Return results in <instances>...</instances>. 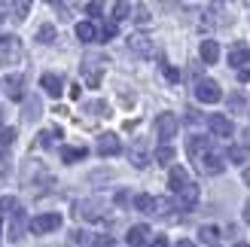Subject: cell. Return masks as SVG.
Returning <instances> with one entry per match:
<instances>
[{"label":"cell","mask_w":250,"mask_h":247,"mask_svg":"<svg viewBox=\"0 0 250 247\" xmlns=\"http://www.w3.org/2000/svg\"><path fill=\"white\" fill-rule=\"evenodd\" d=\"M77 217L80 220H104L107 217V202H101V199L77 202Z\"/></svg>","instance_id":"4"},{"label":"cell","mask_w":250,"mask_h":247,"mask_svg":"<svg viewBox=\"0 0 250 247\" xmlns=\"http://www.w3.org/2000/svg\"><path fill=\"white\" fill-rule=\"evenodd\" d=\"M208 125H210V131H214L217 138H232V131H235L232 119L223 116V113H210V116H208Z\"/></svg>","instance_id":"10"},{"label":"cell","mask_w":250,"mask_h":247,"mask_svg":"<svg viewBox=\"0 0 250 247\" xmlns=\"http://www.w3.org/2000/svg\"><path fill=\"white\" fill-rule=\"evenodd\" d=\"M40 85L46 89V95H52V98H61V92H64V82H61V77H55V73H43Z\"/></svg>","instance_id":"13"},{"label":"cell","mask_w":250,"mask_h":247,"mask_svg":"<svg viewBox=\"0 0 250 247\" xmlns=\"http://www.w3.org/2000/svg\"><path fill=\"white\" fill-rule=\"evenodd\" d=\"M0 3H3V0H0Z\"/></svg>","instance_id":"50"},{"label":"cell","mask_w":250,"mask_h":247,"mask_svg":"<svg viewBox=\"0 0 250 247\" xmlns=\"http://www.w3.org/2000/svg\"><path fill=\"white\" fill-rule=\"evenodd\" d=\"M104 67H107V58H104V55H85V58H83V73H85V82H89L92 89L101 82Z\"/></svg>","instance_id":"3"},{"label":"cell","mask_w":250,"mask_h":247,"mask_svg":"<svg viewBox=\"0 0 250 247\" xmlns=\"http://www.w3.org/2000/svg\"><path fill=\"white\" fill-rule=\"evenodd\" d=\"M149 247H168V241H165V238H156V241L149 244Z\"/></svg>","instance_id":"42"},{"label":"cell","mask_w":250,"mask_h":247,"mask_svg":"<svg viewBox=\"0 0 250 247\" xmlns=\"http://www.w3.org/2000/svg\"><path fill=\"white\" fill-rule=\"evenodd\" d=\"M9 217H12V223H9V238H12V241H21V235H24V211H21V207H16Z\"/></svg>","instance_id":"15"},{"label":"cell","mask_w":250,"mask_h":247,"mask_svg":"<svg viewBox=\"0 0 250 247\" xmlns=\"http://www.w3.org/2000/svg\"><path fill=\"white\" fill-rule=\"evenodd\" d=\"M16 144V128H0V150H9V146Z\"/></svg>","instance_id":"27"},{"label":"cell","mask_w":250,"mask_h":247,"mask_svg":"<svg viewBox=\"0 0 250 247\" xmlns=\"http://www.w3.org/2000/svg\"><path fill=\"white\" fill-rule=\"evenodd\" d=\"M55 138H61V128H46L43 134H40V146H55Z\"/></svg>","instance_id":"28"},{"label":"cell","mask_w":250,"mask_h":247,"mask_svg":"<svg viewBox=\"0 0 250 247\" xmlns=\"http://www.w3.org/2000/svg\"><path fill=\"white\" fill-rule=\"evenodd\" d=\"M85 12H89V16H101V3H98V0H92V3L85 6Z\"/></svg>","instance_id":"40"},{"label":"cell","mask_w":250,"mask_h":247,"mask_svg":"<svg viewBox=\"0 0 250 247\" xmlns=\"http://www.w3.org/2000/svg\"><path fill=\"white\" fill-rule=\"evenodd\" d=\"M0 125H3V110H0Z\"/></svg>","instance_id":"47"},{"label":"cell","mask_w":250,"mask_h":247,"mask_svg":"<svg viewBox=\"0 0 250 247\" xmlns=\"http://www.w3.org/2000/svg\"><path fill=\"white\" fill-rule=\"evenodd\" d=\"M85 153H89L85 146H61V159H64L67 165H73V162H83V159H85Z\"/></svg>","instance_id":"22"},{"label":"cell","mask_w":250,"mask_h":247,"mask_svg":"<svg viewBox=\"0 0 250 247\" xmlns=\"http://www.w3.org/2000/svg\"><path fill=\"white\" fill-rule=\"evenodd\" d=\"M24 122H34L37 116H40V101H37V98H34V101H28V104H24Z\"/></svg>","instance_id":"29"},{"label":"cell","mask_w":250,"mask_h":247,"mask_svg":"<svg viewBox=\"0 0 250 247\" xmlns=\"http://www.w3.org/2000/svg\"><path fill=\"white\" fill-rule=\"evenodd\" d=\"M186 183H189V177H186V168H171V174H168V189L171 192H180Z\"/></svg>","instance_id":"18"},{"label":"cell","mask_w":250,"mask_h":247,"mask_svg":"<svg viewBox=\"0 0 250 247\" xmlns=\"http://www.w3.org/2000/svg\"><path fill=\"white\" fill-rule=\"evenodd\" d=\"M177 247H195V244H192V241H186V238H183V241H177Z\"/></svg>","instance_id":"44"},{"label":"cell","mask_w":250,"mask_h":247,"mask_svg":"<svg viewBox=\"0 0 250 247\" xmlns=\"http://www.w3.org/2000/svg\"><path fill=\"white\" fill-rule=\"evenodd\" d=\"M229 107H232V110H241V107H244V98H241V95H229Z\"/></svg>","instance_id":"39"},{"label":"cell","mask_w":250,"mask_h":247,"mask_svg":"<svg viewBox=\"0 0 250 247\" xmlns=\"http://www.w3.org/2000/svg\"><path fill=\"white\" fill-rule=\"evenodd\" d=\"M46 3H55V6H58V3H61V0H46Z\"/></svg>","instance_id":"46"},{"label":"cell","mask_w":250,"mask_h":247,"mask_svg":"<svg viewBox=\"0 0 250 247\" xmlns=\"http://www.w3.org/2000/svg\"><path fill=\"white\" fill-rule=\"evenodd\" d=\"M122 150V144H119V138L116 134H101V138H98V156H116Z\"/></svg>","instance_id":"11"},{"label":"cell","mask_w":250,"mask_h":247,"mask_svg":"<svg viewBox=\"0 0 250 247\" xmlns=\"http://www.w3.org/2000/svg\"><path fill=\"white\" fill-rule=\"evenodd\" d=\"M247 61H250V49H247L244 43H235V46L229 49V64H232V67H244Z\"/></svg>","instance_id":"14"},{"label":"cell","mask_w":250,"mask_h":247,"mask_svg":"<svg viewBox=\"0 0 250 247\" xmlns=\"http://www.w3.org/2000/svg\"><path fill=\"white\" fill-rule=\"evenodd\" d=\"M229 159H232L235 165H241L244 159H247V150H244V146H232V150H229Z\"/></svg>","instance_id":"35"},{"label":"cell","mask_w":250,"mask_h":247,"mask_svg":"<svg viewBox=\"0 0 250 247\" xmlns=\"http://www.w3.org/2000/svg\"><path fill=\"white\" fill-rule=\"evenodd\" d=\"M21 85H24V80L19 77V73H12V77L3 80V89H6V95L12 98V101H21V95H24V92H21Z\"/></svg>","instance_id":"19"},{"label":"cell","mask_w":250,"mask_h":247,"mask_svg":"<svg viewBox=\"0 0 250 247\" xmlns=\"http://www.w3.org/2000/svg\"><path fill=\"white\" fill-rule=\"evenodd\" d=\"M195 98L202 104H217V101H223V89L214 80H198L195 82Z\"/></svg>","instance_id":"5"},{"label":"cell","mask_w":250,"mask_h":247,"mask_svg":"<svg viewBox=\"0 0 250 247\" xmlns=\"http://www.w3.org/2000/svg\"><path fill=\"white\" fill-rule=\"evenodd\" d=\"M238 80H241V82H250V70H247V67L238 70Z\"/></svg>","instance_id":"41"},{"label":"cell","mask_w":250,"mask_h":247,"mask_svg":"<svg viewBox=\"0 0 250 247\" xmlns=\"http://www.w3.org/2000/svg\"><path fill=\"white\" fill-rule=\"evenodd\" d=\"M95 247H113V238L110 235H95Z\"/></svg>","instance_id":"38"},{"label":"cell","mask_w":250,"mask_h":247,"mask_svg":"<svg viewBox=\"0 0 250 247\" xmlns=\"http://www.w3.org/2000/svg\"><path fill=\"white\" fill-rule=\"evenodd\" d=\"M162 73H165V80H168V82H180V70H177V67L162 64Z\"/></svg>","instance_id":"36"},{"label":"cell","mask_w":250,"mask_h":247,"mask_svg":"<svg viewBox=\"0 0 250 247\" xmlns=\"http://www.w3.org/2000/svg\"><path fill=\"white\" fill-rule=\"evenodd\" d=\"M174 195H177V202H174L177 211H192L195 202H198V186H195V183H186V186L180 192H174Z\"/></svg>","instance_id":"9"},{"label":"cell","mask_w":250,"mask_h":247,"mask_svg":"<svg viewBox=\"0 0 250 247\" xmlns=\"http://www.w3.org/2000/svg\"><path fill=\"white\" fill-rule=\"evenodd\" d=\"M61 226V214H40L31 220V232H37V235H46V232H55Z\"/></svg>","instance_id":"7"},{"label":"cell","mask_w":250,"mask_h":247,"mask_svg":"<svg viewBox=\"0 0 250 247\" xmlns=\"http://www.w3.org/2000/svg\"><path fill=\"white\" fill-rule=\"evenodd\" d=\"M21 58V40L16 34H3L0 37V64H16Z\"/></svg>","instance_id":"2"},{"label":"cell","mask_w":250,"mask_h":247,"mask_svg":"<svg viewBox=\"0 0 250 247\" xmlns=\"http://www.w3.org/2000/svg\"><path fill=\"white\" fill-rule=\"evenodd\" d=\"M177 128H180V119L174 116V113H162V116L156 119V131H159L162 141H171L174 134H177Z\"/></svg>","instance_id":"8"},{"label":"cell","mask_w":250,"mask_h":247,"mask_svg":"<svg viewBox=\"0 0 250 247\" xmlns=\"http://www.w3.org/2000/svg\"><path fill=\"white\" fill-rule=\"evenodd\" d=\"M116 34H119V21H116V19H110V21L104 24V31H101V37H98V40H113Z\"/></svg>","instance_id":"30"},{"label":"cell","mask_w":250,"mask_h":247,"mask_svg":"<svg viewBox=\"0 0 250 247\" xmlns=\"http://www.w3.org/2000/svg\"><path fill=\"white\" fill-rule=\"evenodd\" d=\"M171 159H174V150H171V146H159V150H156V162H159V165H168Z\"/></svg>","instance_id":"33"},{"label":"cell","mask_w":250,"mask_h":247,"mask_svg":"<svg viewBox=\"0 0 250 247\" xmlns=\"http://www.w3.org/2000/svg\"><path fill=\"white\" fill-rule=\"evenodd\" d=\"M198 55H202L205 64H217V58H220V46H217V40H205L202 49H198Z\"/></svg>","instance_id":"20"},{"label":"cell","mask_w":250,"mask_h":247,"mask_svg":"<svg viewBox=\"0 0 250 247\" xmlns=\"http://www.w3.org/2000/svg\"><path fill=\"white\" fill-rule=\"evenodd\" d=\"M134 21H137V24H149V9H146V6H137V9H134Z\"/></svg>","instance_id":"37"},{"label":"cell","mask_w":250,"mask_h":247,"mask_svg":"<svg viewBox=\"0 0 250 247\" xmlns=\"http://www.w3.org/2000/svg\"><path fill=\"white\" fill-rule=\"evenodd\" d=\"M244 220L250 223V199H247V205H244Z\"/></svg>","instance_id":"43"},{"label":"cell","mask_w":250,"mask_h":247,"mask_svg":"<svg viewBox=\"0 0 250 247\" xmlns=\"http://www.w3.org/2000/svg\"><path fill=\"white\" fill-rule=\"evenodd\" d=\"M134 207L144 214H156V199L153 195H134Z\"/></svg>","instance_id":"23"},{"label":"cell","mask_w":250,"mask_h":247,"mask_svg":"<svg viewBox=\"0 0 250 247\" xmlns=\"http://www.w3.org/2000/svg\"><path fill=\"white\" fill-rule=\"evenodd\" d=\"M244 180H247V183H250V171H247V174H244Z\"/></svg>","instance_id":"48"},{"label":"cell","mask_w":250,"mask_h":247,"mask_svg":"<svg viewBox=\"0 0 250 247\" xmlns=\"http://www.w3.org/2000/svg\"><path fill=\"white\" fill-rule=\"evenodd\" d=\"M128 16H131V3H128V0H116V3H113V19L122 21V19H128Z\"/></svg>","instance_id":"26"},{"label":"cell","mask_w":250,"mask_h":247,"mask_svg":"<svg viewBox=\"0 0 250 247\" xmlns=\"http://www.w3.org/2000/svg\"><path fill=\"white\" fill-rule=\"evenodd\" d=\"M37 40L40 43H55V28L52 24H43V28L37 31Z\"/></svg>","instance_id":"32"},{"label":"cell","mask_w":250,"mask_h":247,"mask_svg":"<svg viewBox=\"0 0 250 247\" xmlns=\"http://www.w3.org/2000/svg\"><path fill=\"white\" fill-rule=\"evenodd\" d=\"M31 12V0H12V19L16 21H24Z\"/></svg>","instance_id":"24"},{"label":"cell","mask_w":250,"mask_h":247,"mask_svg":"<svg viewBox=\"0 0 250 247\" xmlns=\"http://www.w3.org/2000/svg\"><path fill=\"white\" fill-rule=\"evenodd\" d=\"M244 138H247V146H250V128H247V134H244Z\"/></svg>","instance_id":"45"},{"label":"cell","mask_w":250,"mask_h":247,"mask_svg":"<svg viewBox=\"0 0 250 247\" xmlns=\"http://www.w3.org/2000/svg\"><path fill=\"white\" fill-rule=\"evenodd\" d=\"M205 150H210V138H198V134H195V138H189V141H186V153H189V159H192V162H195V159L202 156Z\"/></svg>","instance_id":"16"},{"label":"cell","mask_w":250,"mask_h":247,"mask_svg":"<svg viewBox=\"0 0 250 247\" xmlns=\"http://www.w3.org/2000/svg\"><path fill=\"white\" fill-rule=\"evenodd\" d=\"M16 207H21V205H19L16 199H12V195H6V199H0V214H12Z\"/></svg>","instance_id":"34"},{"label":"cell","mask_w":250,"mask_h":247,"mask_svg":"<svg viewBox=\"0 0 250 247\" xmlns=\"http://www.w3.org/2000/svg\"><path fill=\"white\" fill-rule=\"evenodd\" d=\"M198 238H202L205 244H217L220 241V229L217 226H202L198 229Z\"/></svg>","instance_id":"25"},{"label":"cell","mask_w":250,"mask_h":247,"mask_svg":"<svg viewBox=\"0 0 250 247\" xmlns=\"http://www.w3.org/2000/svg\"><path fill=\"white\" fill-rule=\"evenodd\" d=\"M229 19H226V9H223V3H208V9H205V24H226Z\"/></svg>","instance_id":"12"},{"label":"cell","mask_w":250,"mask_h":247,"mask_svg":"<svg viewBox=\"0 0 250 247\" xmlns=\"http://www.w3.org/2000/svg\"><path fill=\"white\" fill-rule=\"evenodd\" d=\"M77 37H80L83 43H95L101 34H98V28H95L92 21H80V24H77Z\"/></svg>","instance_id":"21"},{"label":"cell","mask_w":250,"mask_h":247,"mask_svg":"<svg viewBox=\"0 0 250 247\" xmlns=\"http://www.w3.org/2000/svg\"><path fill=\"white\" fill-rule=\"evenodd\" d=\"M235 247H247V244H244V241H238V244H235Z\"/></svg>","instance_id":"49"},{"label":"cell","mask_w":250,"mask_h":247,"mask_svg":"<svg viewBox=\"0 0 250 247\" xmlns=\"http://www.w3.org/2000/svg\"><path fill=\"white\" fill-rule=\"evenodd\" d=\"M128 49L134 55H141V58H153L156 55V46H153V40H149L146 34H131L128 37Z\"/></svg>","instance_id":"6"},{"label":"cell","mask_w":250,"mask_h":247,"mask_svg":"<svg viewBox=\"0 0 250 247\" xmlns=\"http://www.w3.org/2000/svg\"><path fill=\"white\" fill-rule=\"evenodd\" d=\"M195 168L202 171V174H208V177H217V174H223V168H226V162H223V156H220V153H214V150H205L202 156L195 159Z\"/></svg>","instance_id":"1"},{"label":"cell","mask_w":250,"mask_h":247,"mask_svg":"<svg viewBox=\"0 0 250 247\" xmlns=\"http://www.w3.org/2000/svg\"><path fill=\"white\" fill-rule=\"evenodd\" d=\"M128 156H131V165H134V168H146V165H149L146 153H144V150H137V146H134V150H131Z\"/></svg>","instance_id":"31"},{"label":"cell","mask_w":250,"mask_h":247,"mask_svg":"<svg viewBox=\"0 0 250 247\" xmlns=\"http://www.w3.org/2000/svg\"><path fill=\"white\" fill-rule=\"evenodd\" d=\"M125 238H128V244H131V247H141V244H146V241H149V226L137 223V226H131V229H128V235H125Z\"/></svg>","instance_id":"17"}]
</instances>
